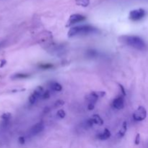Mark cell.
<instances>
[{"label": "cell", "instance_id": "6da1fadb", "mask_svg": "<svg viewBox=\"0 0 148 148\" xmlns=\"http://www.w3.org/2000/svg\"><path fill=\"white\" fill-rule=\"evenodd\" d=\"M121 41L124 44L139 51H145L147 49L145 42L137 36H124L121 37Z\"/></svg>", "mask_w": 148, "mask_h": 148}, {"label": "cell", "instance_id": "7a4b0ae2", "mask_svg": "<svg viewBox=\"0 0 148 148\" xmlns=\"http://www.w3.org/2000/svg\"><path fill=\"white\" fill-rule=\"evenodd\" d=\"M98 32V29L93 26L89 25H82L71 27L68 32V36L71 38L77 36H85V35L96 33Z\"/></svg>", "mask_w": 148, "mask_h": 148}, {"label": "cell", "instance_id": "3957f363", "mask_svg": "<svg viewBox=\"0 0 148 148\" xmlns=\"http://www.w3.org/2000/svg\"><path fill=\"white\" fill-rule=\"evenodd\" d=\"M146 15V11L143 8L136 9L132 10L130 12L129 17L132 21H139L142 20Z\"/></svg>", "mask_w": 148, "mask_h": 148}, {"label": "cell", "instance_id": "277c9868", "mask_svg": "<svg viewBox=\"0 0 148 148\" xmlns=\"http://www.w3.org/2000/svg\"><path fill=\"white\" fill-rule=\"evenodd\" d=\"M147 117V111L143 106H139L133 114V119L136 121H142Z\"/></svg>", "mask_w": 148, "mask_h": 148}, {"label": "cell", "instance_id": "5b68a950", "mask_svg": "<svg viewBox=\"0 0 148 148\" xmlns=\"http://www.w3.org/2000/svg\"><path fill=\"white\" fill-rule=\"evenodd\" d=\"M86 20V17L80 14H73L69 17L66 26H72L76 23H80Z\"/></svg>", "mask_w": 148, "mask_h": 148}, {"label": "cell", "instance_id": "8992f818", "mask_svg": "<svg viewBox=\"0 0 148 148\" xmlns=\"http://www.w3.org/2000/svg\"><path fill=\"white\" fill-rule=\"evenodd\" d=\"M112 106L117 110L123 109L124 107V99L123 95H119L112 102Z\"/></svg>", "mask_w": 148, "mask_h": 148}, {"label": "cell", "instance_id": "52a82bcc", "mask_svg": "<svg viewBox=\"0 0 148 148\" xmlns=\"http://www.w3.org/2000/svg\"><path fill=\"white\" fill-rule=\"evenodd\" d=\"M44 123L43 121H40V122L37 123L36 124H35L34 126H33V127L30 130V132L33 135H36V134H39L40 132H41L43 130H44Z\"/></svg>", "mask_w": 148, "mask_h": 148}, {"label": "cell", "instance_id": "ba28073f", "mask_svg": "<svg viewBox=\"0 0 148 148\" xmlns=\"http://www.w3.org/2000/svg\"><path fill=\"white\" fill-rule=\"evenodd\" d=\"M99 96L98 95V92L97 91H93V92H91L90 93L88 94V95L86 96V100L88 102V103H92V104H95L97 103L98 101Z\"/></svg>", "mask_w": 148, "mask_h": 148}, {"label": "cell", "instance_id": "9c48e42d", "mask_svg": "<svg viewBox=\"0 0 148 148\" xmlns=\"http://www.w3.org/2000/svg\"><path fill=\"white\" fill-rule=\"evenodd\" d=\"M111 136V132H110V130H108V129H105L103 132H102L97 134L96 137L97 139H98V140H108V138H110Z\"/></svg>", "mask_w": 148, "mask_h": 148}, {"label": "cell", "instance_id": "30bf717a", "mask_svg": "<svg viewBox=\"0 0 148 148\" xmlns=\"http://www.w3.org/2000/svg\"><path fill=\"white\" fill-rule=\"evenodd\" d=\"M127 131V121H124L121 129L119 130L118 134H117V137H118V138H122L123 137H124Z\"/></svg>", "mask_w": 148, "mask_h": 148}, {"label": "cell", "instance_id": "8fae6325", "mask_svg": "<svg viewBox=\"0 0 148 148\" xmlns=\"http://www.w3.org/2000/svg\"><path fill=\"white\" fill-rule=\"evenodd\" d=\"M90 119H92V121H93L94 124H97V125L98 126H102L104 123L102 118H101L99 115H98V114H93V115L91 116Z\"/></svg>", "mask_w": 148, "mask_h": 148}, {"label": "cell", "instance_id": "7c38bea8", "mask_svg": "<svg viewBox=\"0 0 148 148\" xmlns=\"http://www.w3.org/2000/svg\"><path fill=\"white\" fill-rule=\"evenodd\" d=\"M50 88L52 90L56 91V92H60L62 90V86L61 84L57 82H51Z\"/></svg>", "mask_w": 148, "mask_h": 148}, {"label": "cell", "instance_id": "4fadbf2b", "mask_svg": "<svg viewBox=\"0 0 148 148\" xmlns=\"http://www.w3.org/2000/svg\"><path fill=\"white\" fill-rule=\"evenodd\" d=\"M86 56L90 59H93V58H96L98 56V52L96 50H94V49H90L86 51L85 53Z\"/></svg>", "mask_w": 148, "mask_h": 148}, {"label": "cell", "instance_id": "5bb4252c", "mask_svg": "<svg viewBox=\"0 0 148 148\" xmlns=\"http://www.w3.org/2000/svg\"><path fill=\"white\" fill-rule=\"evenodd\" d=\"M44 91L45 90H43V87L38 86L35 89V90L33 91V94L35 95V96L37 97L38 98H41L42 95H43V93L44 92Z\"/></svg>", "mask_w": 148, "mask_h": 148}, {"label": "cell", "instance_id": "9a60e30c", "mask_svg": "<svg viewBox=\"0 0 148 148\" xmlns=\"http://www.w3.org/2000/svg\"><path fill=\"white\" fill-rule=\"evenodd\" d=\"M90 3V0H75V4L82 7H88Z\"/></svg>", "mask_w": 148, "mask_h": 148}, {"label": "cell", "instance_id": "2e32d148", "mask_svg": "<svg viewBox=\"0 0 148 148\" xmlns=\"http://www.w3.org/2000/svg\"><path fill=\"white\" fill-rule=\"evenodd\" d=\"M30 76L29 74H25V73H17L13 75L12 77V79H26L28 78Z\"/></svg>", "mask_w": 148, "mask_h": 148}, {"label": "cell", "instance_id": "e0dca14e", "mask_svg": "<svg viewBox=\"0 0 148 148\" xmlns=\"http://www.w3.org/2000/svg\"><path fill=\"white\" fill-rule=\"evenodd\" d=\"M1 119H2L3 124L4 126L7 125V123L9 122V121L11 119V114L10 113H6V114H4L2 116H1Z\"/></svg>", "mask_w": 148, "mask_h": 148}, {"label": "cell", "instance_id": "ac0fdd59", "mask_svg": "<svg viewBox=\"0 0 148 148\" xmlns=\"http://www.w3.org/2000/svg\"><path fill=\"white\" fill-rule=\"evenodd\" d=\"M56 116L59 117V119H64L66 116V112L64 111L63 109H59L56 113Z\"/></svg>", "mask_w": 148, "mask_h": 148}, {"label": "cell", "instance_id": "d6986e66", "mask_svg": "<svg viewBox=\"0 0 148 148\" xmlns=\"http://www.w3.org/2000/svg\"><path fill=\"white\" fill-rule=\"evenodd\" d=\"M94 125V123L93 121H92L91 119H89L86 120L85 122V128H91V127H93Z\"/></svg>", "mask_w": 148, "mask_h": 148}, {"label": "cell", "instance_id": "ffe728a7", "mask_svg": "<svg viewBox=\"0 0 148 148\" xmlns=\"http://www.w3.org/2000/svg\"><path fill=\"white\" fill-rule=\"evenodd\" d=\"M53 66L51 64H43L39 65V67H40V69H51Z\"/></svg>", "mask_w": 148, "mask_h": 148}, {"label": "cell", "instance_id": "44dd1931", "mask_svg": "<svg viewBox=\"0 0 148 148\" xmlns=\"http://www.w3.org/2000/svg\"><path fill=\"white\" fill-rule=\"evenodd\" d=\"M38 99V98L36 96H35V95L32 93L31 95H30V97H29V102H30V103L31 104H34L36 103Z\"/></svg>", "mask_w": 148, "mask_h": 148}, {"label": "cell", "instance_id": "7402d4cb", "mask_svg": "<svg viewBox=\"0 0 148 148\" xmlns=\"http://www.w3.org/2000/svg\"><path fill=\"white\" fill-rule=\"evenodd\" d=\"M64 105V101L63 100H58L54 103V107L55 108H58V107H61L62 106Z\"/></svg>", "mask_w": 148, "mask_h": 148}, {"label": "cell", "instance_id": "603a6c76", "mask_svg": "<svg viewBox=\"0 0 148 148\" xmlns=\"http://www.w3.org/2000/svg\"><path fill=\"white\" fill-rule=\"evenodd\" d=\"M50 96H51V94L50 92H49V91L46 90L44 91V92H43V95H42L41 98L43 100H47V99H49Z\"/></svg>", "mask_w": 148, "mask_h": 148}, {"label": "cell", "instance_id": "cb8c5ba5", "mask_svg": "<svg viewBox=\"0 0 148 148\" xmlns=\"http://www.w3.org/2000/svg\"><path fill=\"white\" fill-rule=\"evenodd\" d=\"M140 134H137V135H136V137H135V140H134V144H135L136 145H140Z\"/></svg>", "mask_w": 148, "mask_h": 148}, {"label": "cell", "instance_id": "d4e9b609", "mask_svg": "<svg viewBox=\"0 0 148 148\" xmlns=\"http://www.w3.org/2000/svg\"><path fill=\"white\" fill-rule=\"evenodd\" d=\"M119 87L120 90H121V94H122L123 96L124 97L126 96V95H127V94H126V90H125V89H124V86H123L122 85H121V84H119Z\"/></svg>", "mask_w": 148, "mask_h": 148}, {"label": "cell", "instance_id": "484cf974", "mask_svg": "<svg viewBox=\"0 0 148 148\" xmlns=\"http://www.w3.org/2000/svg\"><path fill=\"white\" fill-rule=\"evenodd\" d=\"M18 142L20 144L24 145L25 143V139L24 137H20L18 139Z\"/></svg>", "mask_w": 148, "mask_h": 148}, {"label": "cell", "instance_id": "4316f807", "mask_svg": "<svg viewBox=\"0 0 148 148\" xmlns=\"http://www.w3.org/2000/svg\"><path fill=\"white\" fill-rule=\"evenodd\" d=\"M95 104H92V103H88V109L89 110V111H92V110L94 109V108H95Z\"/></svg>", "mask_w": 148, "mask_h": 148}, {"label": "cell", "instance_id": "83f0119b", "mask_svg": "<svg viewBox=\"0 0 148 148\" xmlns=\"http://www.w3.org/2000/svg\"><path fill=\"white\" fill-rule=\"evenodd\" d=\"M2 45H3V43H0V47H1V46H2Z\"/></svg>", "mask_w": 148, "mask_h": 148}]
</instances>
